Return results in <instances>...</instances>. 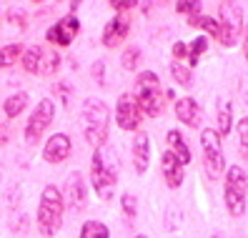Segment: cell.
I'll list each match as a JSON object with an SVG mask.
<instances>
[{
    "label": "cell",
    "instance_id": "cell-1",
    "mask_svg": "<svg viewBox=\"0 0 248 238\" xmlns=\"http://www.w3.org/2000/svg\"><path fill=\"white\" fill-rule=\"evenodd\" d=\"M118 171H121V163H118V153L113 148H95L93 158H91V181L93 188L98 193V198H113V188L118 183Z\"/></svg>",
    "mask_w": 248,
    "mask_h": 238
},
{
    "label": "cell",
    "instance_id": "cell-2",
    "mask_svg": "<svg viewBox=\"0 0 248 238\" xmlns=\"http://www.w3.org/2000/svg\"><path fill=\"white\" fill-rule=\"evenodd\" d=\"M63 216H65V201L63 193L58 190L53 183H48L40 193V203H38V213H35V223H38V233L43 238H53L63 226Z\"/></svg>",
    "mask_w": 248,
    "mask_h": 238
},
{
    "label": "cell",
    "instance_id": "cell-3",
    "mask_svg": "<svg viewBox=\"0 0 248 238\" xmlns=\"http://www.w3.org/2000/svg\"><path fill=\"white\" fill-rule=\"evenodd\" d=\"M80 121H83L85 141L93 148H103L108 141V128H110V111L106 103L100 98H85Z\"/></svg>",
    "mask_w": 248,
    "mask_h": 238
},
{
    "label": "cell",
    "instance_id": "cell-4",
    "mask_svg": "<svg viewBox=\"0 0 248 238\" xmlns=\"http://www.w3.org/2000/svg\"><path fill=\"white\" fill-rule=\"evenodd\" d=\"M136 100L145 115H160L163 113V106H166V91L160 85V78L155 76L153 70H140L136 76Z\"/></svg>",
    "mask_w": 248,
    "mask_h": 238
},
{
    "label": "cell",
    "instance_id": "cell-5",
    "mask_svg": "<svg viewBox=\"0 0 248 238\" xmlns=\"http://www.w3.org/2000/svg\"><path fill=\"white\" fill-rule=\"evenodd\" d=\"M226 208L233 218L246 213V196H248V175L241 166H231L226 171Z\"/></svg>",
    "mask_w": 248,
    "mask_h": 238
},
{
    "label": "cell",
    "instance_id": "cell-6",
    "mask_svg": "<svg viewBox=\"0 0 248 238\" xmlns=\"http://www.w3.org/2000/svg\"><path fill=\"white\" fill-rule=\"evenodd\" d=\"M201 148H203V166H206L208 178H221L226 173L221 136H218L213 128H203L201 130Z\"/></svg>",
    "mask_w": 248,
    "mask_h": 238
},
{
    "label": "cell",
    "instance_id": "cell-7",
    "mask_svg": "<svg viewBox=\"0 0 248 238\" xmlns=\"http://www.w3.org/2000/svg\"><path fill=\"white\" fill-rule=\"evenodd\" d=\"M218 25H221V33H218V40L223 43L226 48L236 46L238 35L243 33V10L236 0H223L221 3V13H218Z\"/></svg>",
    "mask_w": 248,
    "mask_h": 238
},
{
    "label": "cell",
    "instance_id": "cell-8",
    "mask_svg": "<svg viewBox=\"0 0 248 238\" xmlns=\"http://www.w3.org/2000/svg\"><path fill=\"white\" fill-rule=\"evenodd\" d=\"M53 118H55V103L50 98H43L35 111L31 113V118H28V126H25V141L28 143H38L40 136L48 130V126L53 123Z\"/></svg>",
    "mask_w": 248,
    "mask_h": 238
},
{
    "label": "cell",
    "instance_id": "cell-9",
    "mask_svg": "<svg viewBox=\"0 0 248 238\" xmlns=\"http://www.w3.org/2000/svg\"><path fill=\"white\" fill-rule=\"evenodd\" d=\"M61 63L55 50H46L43 46H31L25 53H23V68L28 73H38V76H48L53 73Z\"/></svg>",
    "mask_w": 248,
    "mask_h": 238
},
{
    "label": "cell",
    "instance_id": "cell-10",
    "mask_svg": "<svg viewBox=\"0 0 248 238\" xmlns=\"http://www.w3.org/2000/svg\"><path fill=\"white\" fill-rule=\"evenodd\" d=\"M143 121V111L133 93H121L118 106H115V123L123 130H136Z\"/></svg>",
    "mask_w": 248,
    "mask_h": 238
},
{
    "label": "cell",
    "instance_id": "cell-11",
    "mask_svg": "<svg viewBox=\"0 0 248 238\" xmlns=\"http://www.w3.org/2000/svg\"><path fill=\"white\" fill-rule=\"evenodd\" d=\"M78 31H80V20L70 13V16L61 18L48 31V40L55 43V46H61V48H65V46H70V43H73V38L78 35Z\"/></svg>",
    "mask_w": 248,
    "mask_h": 238
},
{
    "label": "cell",
    "instance_id": "cell-12",
    "mask_svg": "<svg viewBox=\"0 0 248 238\" xmlns=\"http://www.w3.org/2000/svg\"><path fill=\"white\" fill-rule=\"evenodd\" d=\"M73 211H83L88 203V190H85V181L78 171H73L65 181V198H63Z\"/></svg>",
    "mask_w": 248,
    "mask_h": 238
},
{
    "label": "cell",
    "instance_id": "cell-13",
    "mask_svg": "<svg viewBox=\"0 0 248 238\" xmlns=\"http://www.w3.org/2000/svg\"><path fill=\"white\" fill-rule=\"evenodd\" d=\"M128 31H130V23H128V18H125V13L110 18V20L106 23V28H103V46H106V48H118L121 43L125 40Z\"/></svg>",
    "mask_w": 248,
    "mask_h": 238
},
{
    "label": "cell",
    "instance_id": "cell-14",
    "mask_svg": "<svg viewBox=\"0 0 248 238\" xmlns=\"http://www.w3.org/2000/svg\"><path fill=\"white\" fill-rule=\"evenodd\" d=\"M73 151L70 145V138L65 136V133H55V136L48 138L46 148H43V158H46L48 163H63Z\"/></svg>",
    "mask_w": 248,
    "mask_h": 238
},
{
    "label": "cell",
    "instance_id": "cell-15",
    "mask_svg": "<svg viewBox=\"0 0 248 238\" xmlns=\"http://www.w3.org/2000/svg\"><path fill=\"white\" fill-rule=\"evenodd\" d=\"M160 168H163V178H166V186L168 188H173V190L181 188L183 178H186V171H183L186 166L170 151H166L163 158H160Z\"/></svg>",
    "mask_w": 248,
    "mask_h": 238
},
{
    "label": "cell",
    "instance_id": "cell-16",
    "mask_svg": "<svg viewBox=\"0 0 248 238\" xmlns=\"http://www.w3.org/2000/svg\"><path fill=\"white\" fill-rule=\"evenodd\" d=\"M176 118L181 123H186L188 128H198L201 126V106L196 103V98L186 95L176 100Z\"/></svg>",
    "mask_w": 248,
    "mask_h": 238
},
{
    "label": "cell",
    "instance_id": "cell-17",
    "mask_svg": "<svg viewBox=\"0 0 248 238\" xmlns=\"http://www.w3.org/2000/svg\"><path fill=\"white\" fill-rule=\"evenodd\" d=\"M148 163H151L148 133H138L136 141H133V166H136V173H145V171H148Z\"/></svg>",
    "mask_w": 248,
    "mask_h": 238
},
{
    "label": "cell",
    "instance_id": "cell-18",
    "mask_svg": "<svg viewBox=\"0 0 248 238\" xmlns=\"http://www.w3.org/2000/svg\"><path fill=\"white\" fill-rule=\"evenodd\" d=\"M166 141H168V151L176 156L183 166H186V163H191V158H193V156H191V148H188V143L183 141V136H181L178 130H168Z\"/></svg>",
    "mask_w": 248,
    "mask_h": 238
},
{
    "label": "cell",
    "instance_id": "cell-19",
    "mask_svg": "<svg viewBox=\"0 0 248 238\" xmlns=\"http://www.w3.org/2000/svg\"><path fill=\"white\" fill-rule=\"evenodd\" d=\"M216 108H218V136H228L231 133V126H233V106L228 98H218L216 100Z\"/></svg>",
    "mask_w": 248,
    "mask_h": 238
},
{
    "label": "cell",
    "instance_id": "cell-20",
    "mask_svg": "<svg viewBox=\"0 0 248 238\" xmlns=\"http://www.w3.org/2000/svg\"><path fill=\"white\" fill-rule=\"evenodd\" d=\"M25 106H28V93H25V91H16L10 98H5L3 111H5L8 118H18V115L25 111Z\"/></svg>",
    "mask_w": 248,
    "mask_h": 238
},
{
    "label": "cell",
    "instance_id": "cell-21",
    "mask_svg": "<svg viewBox=\"0 0 248 238\" xmlns=\"http://www.w3.org/2000/svg\"><path fill=\"white\" fill-rule=\"evenodd\" d=\"M78 238H110V233H108L106 223H100V221H85Z\"/></svg>",
    "mask_w": 248,
    "mask_h": 238
},
{
    "label": "cell",
    "instance_id": "cell-22",
    "mask_svg": "<svg viewBox=\"0 0 248 238\" xmlns=\"http://www.w3.org/2000/svg\"><path fill=\"white\" fill-rule=\"evenodd\" d=\"M20 53H23L20 43H8V46H3V48H0V68L16 65V61L20 58Z\"/></svg>",
    "mask_w": 248,
    "mask_h": 238
},
{
    "label": "cell",
    "instance_id": "cell-23",
    "mask_svg": "<svg viewBox=\"0 0 248 238\" xmlns=\"http://www.w3.org/2000/svg\"><path fill=\"white\" fill-rule=\"evenodd\" d=\"M206 48H208L206 35H198L196 40H191V46H188V63H191V68L198 65V61H201V55L206 53Z\"/></svg>",
    "mask_w": 248,
    "mask_h": 238
},
{
    "label": "cell",
    "instance_id": "cell-24",
    "mask_svg": "<svg viewBox=\"0 0 248 238\" xmlns=\"http://www.w3.org/2000/svg\"><path fill=\"white\" fill-rule=\"evenodd\" d=\"M170 76H173V80H176L178 85H183V88H191V83H193V70L181 65L178 61L170 63Z\"/></svg>",
    "mask_w": 248,
    "mask_h": 238
},
{
    "label": "cell",
    "instance_id": "cell-25",
    "mask_svg": "<svg viewBox=\"0 0 248 238\" xmlns=\"http://www.w3.org/2000/svg\"><path fill=\"white\" fill-rule=\"evenodd\" d=\"M188 23L196 25V28H203L208 35L218 38V33H221V25H218L216 18H208V16H193V18H188Z\"/></svg>",
    "mask_w": 248,
    "mask_h": 238
},
{
    "label": "cell",
    "instance_id": "cell-26",
    "mask_svg": "<svg viewBox=\"0 0 248 238\" xmlns=\"http://www.w3.org/2000/svg\"><path fill=\"white\" fill-rule=\"evenodd\" d=\"M176 10L183 13V16H188V18H193V16H198V10H201V0H178Z\"/></svg>",
    "mask_w": 248,
    "mask_h": 238
},
{
    "label": "cell",
    "instance_id": "cell-27",
    "mask_svg": "<svg viewBox=\"0 0 248 238\" xmlns=\"http://www.w3.org/2000/svg\"><path fill=\"white\" fill-rule=\"evenodd\" d=\"M138 61H140V50H138L136 46H130V48L123 50V68H125V70H136Z\"/></svg>",
    "mask_w": 248,
    "mask_h": 238
},
{
    "label": "cell",
    "instance_id": "cell-28",
    "mask_svg": "<svg viewBox=\"0 0 248 238\" xmlns=\"http://www.w3.org/2000/svg\"><path fill=\"white\" fill-rule=\"evenodd\" d=\"M236 130H238V143H241V151H243V156L248 158V115L238 121Z\"/></svg>",
    "mask_w": 248,
    "mask_h": 238
},
{
    "label": "cell",
    "instance_id": "cell-29",
    "mask_svg": "<svg viewBox=\"0 0 248 238\" xmlns=\"http://www.w3.org/2000/svg\"><path fill=\"white\" fill-rule=\"evenodd\" d=\"M121 206H123V213H125V218H136V196L133 193H123L121 196Z\"/></svg>",
    "mask_w": 248,
    "mask_h": 238
},
{
    "label": "cell",
    "instance_id": "cell-30",
    "mask_svg": "<svg viewBox=\"0 0 248 238\" xmlns=\"http://www.w3.org/2000/svg\"><path fill=\"white\" fill-rule=\"evenodd\" d=\"M178 228H181V211L170 206L166 211V231H178Z\"/></svg>",
    "mask_w": 248,
    "mask_h": 238
},
{
    "label": "cell",
    "instance_id": "cell-31",
    "mask_svg": "<svg viewBox=\"0 0 248 238\" xmlns=\"http://www.w3.org/2000/svg\"><path fill=\"white\" fill-rule=\"evenodd\" d=\"M136 3H138V0H110V5H113L115 10H121V13L136 8Z\"/></svg>",
    "mask_w": 248,
    "mask_h": 238
},
{
    "label": "cell",
    "instance_id": "cell-32",
    "mask_svg": "<svg viewBox=\"0 0 248 238\" xmlns=\"http://www.w3.org/2000/svg\"><path fill=\"white\" fill-rule=\"evenodd\" d=\"M186 55H188V46L181 43V40H176V43H173V58L178 61V58H186Z\"/></svg>",
    "mask_w": 248,
    "mask_h": 238
},
{
    "label": "cell",
    "instance_id": "cell-33",
    "mask_svg": "<svg viewBox=\"0 0 248 238\" xmlns=\"http://www.w3.org/2000/svg\"><path fill=\"white\" fill-rule=\"evenodd\" d=\"M53 93H58V95H61V100H63V106H68V85L65 83H58L55 88H53Z\"/></svg>",
    "mask_w": 248,
    "mask_h": 238
},
{
    "label": "cell",
    "instance_id": "cell-34",
    "mask_svg": "<svg viewBox=\"0 0 248 238\" xmlns=\"http://www.w3.org/2000/svg\"><path fill=\"white\" fill-rule=\"evenodd\" d=\"M103 68H106L103 61H98V63L93 65V78H98V83H103Z\"/></svg>",
    "mask_w": 248,
    "mask_h": 238
},
{
    "label": "cell",
    "instance_id": "cell-35",
    "mask_svg": "<svg viewBox=\"0 0 248 238\" xmlns=\"http://www.w3.org/2000/svg\"><path fill=\"white\" fill-rule=\"evenodd\" d=\"M10 23H18V28H23V13L20 10H10Z\"/></svg>",
    "mask_w": 248,
    "mask_h": 238
},
{
    "label": "cell",
    "instance_id": "cell-36",
    "mask_svg": "<svg viewBox=\"0 0 248 238\" xmlns=\"http://www.w3.org/2000/svg\"><path fill=\"white\" fill-rule=\"evenodd\" d=\"M8 138H10V130H8V126L0 123V145H5V143H8Z\"/></svg>",
    "mask_w": 248,
    "mask_h": 238
},
{
    "label": "cell",
    "instance_id": "cell-37",
    "mask_svg": "<svg viewBox=\"0 0 248 238\" xmlns=\"http://www.w3.org/2000/svg\"><path fill=\"white\" fill-rule=\"evenodd\" d=\"M243 50H246V61H248V31H246V40H243Z\"/></svg>",
    "mask_w": 248,
    "mask_h": 238
},
{
    "label": "cell",
    "instance_id": "cell-38",
    "mask_svg": "<svg viewBox=\"0 0 248 238\" xmlns=\"http://www.w3.org/2000/svg\"><path fill=\"white\" fill-rule=\"evenodd\" d=\"M70 5H73V10H76V8L80 5V0H73V3H70Z\"/></svg>",
    "mask_w": 248,
    "mask_h": 238
},
{
    "label": "cell",
    "instance_id": "cell-39",
    "mask_svg": "<svg viewBox=\"0 0 248 238\" xmlns=\"http://www.w3.org/2000/svg\"><path fill=\"white\" fill-rule=\"evenodd\" d=\"M211 238H223V236H221V233H213V236H211Z\"/></svg>",
    "mask_w": 248,
    "mask_h": 238
},
{
    "label": "cell",
    "instance_id": "cell-40",
    "mask_svg": "<svg viewBox=\"0 0 248 238\" xmlns=\"http://www.w3.org/2000/svg\"><path fill=\"white\" fill-rule=\"evenodd\" d=\"M133 238H148V236H140V233H138V236H133Z\"/></svg>",
    "mask_w": 248,
    "mask_h": 238
}]
</instances>
